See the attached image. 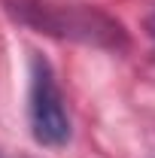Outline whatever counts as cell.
<instances>
[{
	"mask_svg": "<svg viewBox=\"0 0 155 158\" xmlns=\"http://www.w3.org/2000/svg\"><path fill=\"white\" fill-rule=\"evenodd\" d=\"M12 15L21 24H31L40 34H52L64 40L94 43V46H125V31L116 19L85 3H52V0H15Z\"/></svg>",
	"mask_w": 155,
	"mask_h": 158,
	"instance_id": "1",
	"label": "cell"
},
{
	"mask_svg": "<svg viewBox=\"0 0 155 158\" xmlns=\"http://www.w3.org/2000/svg\"><path fill=\"white\" fill-rule=\"evenodd\" d=\"M27 125L40 146L58 149L70 140V113L52 64L43 55H31L27 73Z\"/></svg>",
	"mask_w": 155,
	"mask_h": 158,
	"instance_id": "2",
	"label": "cell"
},
{
	"mask_svg": "<svg viewBox=\"0 0 155 158\" xmlns=\"http://www.w3.org/2000/svg\"><path fill=\"white\" fill-rule=\"evenodd\" d=\"M149 31L155 34V9H152V15H149Z\"/></svg>",
	"mask_w": 155,
	"mask_h": 158,
	"instance_id": "3",
	"label": "cell"
},
{
	"mask_svg": "<svg viewBox=\"0 0 155 158\" xmlns=\"http://www.w3.org/2000/svg\"><path fill=\"white\" fill-rule=\"evenodd\" d=\"M0 158H6V155H3V152H0Z\"/></svg>",
	"mask_w": 155,
	"mask_h": 158,
	"instance_id": "4",
	"label": "cell"
}]
</instances>
